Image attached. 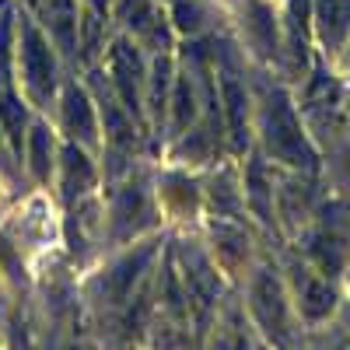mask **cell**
<instances>
[{
    "label": "cell",
    "instance_id": "obj_7",
    "mask_svg": "<svg viewBox=\"0 0 350 350\" xmlns=\"http://www.w3.org/2000/svg\"><path fill=\"white\" fill-rule=\"evenodd\" d=\"M0 116H4V123H8L11 130H18V126L25 123V112H21V105H18L14 98H4V102H0Z\"/></svg>",
    "mask_w": 350,
    "mask_h": 350
},
{
    "label": "cell",
    "instance_id": "obj_5",
    "mask_svg": "<svg viewBox=\"0 0 350 350\" xmlns=\"http://www.w3.org/2000/svg\"><path fill=\"white\" fill-rule=\"evenodd\" d=\"M32 168H36V175L49 172V133L42 126L32 130Z\"/></svg>",
    "mask_w": 350,
    "mask_h": 350
},
{
    "label": "cell",
    "instance_id": "obj_6",
    "mask_svg": "<svg viewBox=\"0 0 350 350\" xmlns=\"http://www.w3.org/2000/svg\"><path fill=\"white\" fill-rule=\"evenodd\" d=\"M224 98H228V116H231V130L242 140V92L235 81H224Z\"/></svg>",
    "mask_w": 350,
    "mask_h": 350
},
{
    "label": "cell",
    "instance_id": "obj_1",
    "mask_svg": "<svg viewBox=\"0 0 350 350\" xmlns=\"http://www.w3.org/2000/svg\"><path fill=\"white\" fill-rule=\"evenodd\" d=\"M25 74L32 81V88L39 95H46V88H53V60H49V49L42 42L39 32L28 28L25 32Z\"/></svg>",
    "mask_w": 350,
    "mask_h": 350
},
{
    "label": "cell",
    "instance_id": "obj_9",
    "mask_svg": "<svg viewBox=\"0 0 350 350\" xmlns=\"http://www.w3.org/2000/svg\"><path fill=\"white\" fill-rule=\"evenodd\" d=\"M175 14L183 18V21H179L183 28H193V25H196V18H200V11H196V8H186V4H179V11H175Z\"/></svg>",
    "mask_w": 350,
    "mask_h": 350
},
{
    "label": "cell",
    "instance_id": "obj_3",
    "mask_svg": "<svg viewBox=\"0 0 350 350\" xmlns=\"http://www.w3.org/2000/svg\"><path fill=\"white\" fill-rule=\"evenodd\" d=\"M116 74H120L123 98H126V102H130V109H133V105H137V60L130 64L126 46H120V53H116Z\"/></svg>",
    "mask_w": 350,
    "mask_h": 350
},
{
    "label": "cell",
    "instance_id": "obj_2",
    "mask_svg": "<svg viewBox=\"0 0 350 350\" xmlns=\"http://www.w3.org/2000/svg\"><path fill=\"white\" fill-rule=\"evenodd\" d=\"M67 126H70L77 137H84V140L95 137L92 109H88V98H84V92H77V88H70V92H67Z\"/></svg>",
    "mask_w": 350,
    "mask_h": 350
},
{
    "label": "cell",
    "instance_id": "obj_8",
    "mask_svg": "<svg viewBox=\"0 0 350 350\" xmlns=\"http://www.w3.org/2000/svg\"><path fill=\"white\" fill-rule=\"evenodd\" d=\"M189 112H193V98H189V92H186V81L179 84V126L189 120Z\"/></svg>",
    "mask_w": 350,
    "mask_h": 350
},
{
    "label": "cell",
    "instance_id": "obj_4",
    "mask_svg": "<svg viewBox=\"0 0 350 350\" xmlns=\"http://www.w3.org/2000/svg\"><path fill=\"white\" fill-rule=\"evenodd\" d=\"M319 11L326 18V36H340V28L347 25L350 4H340V0H319Z\"/></svg>",
    "mask_w": 350,
    "mask_h": 350
}]
</instances>
